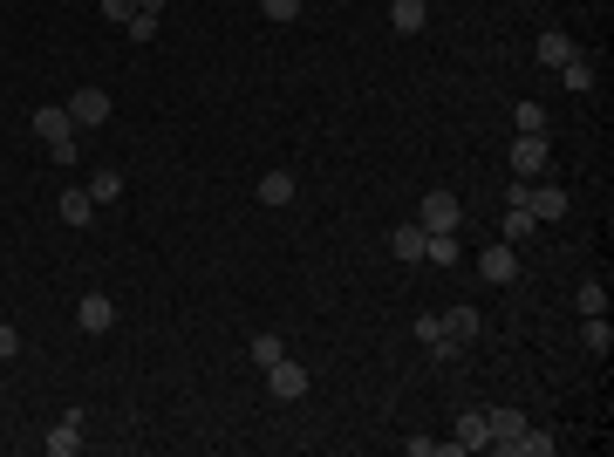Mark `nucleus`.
<instances>
[{
	"label": "nucleus",
	"mask_w": 614,
	"mask_h": 457,
	"mask_svg": "<svg viewBox=\"0 0 614 457\" xmlns=\"http://www.w3.org/2000/svg\"><path fill=\"white\" fill-rule=\"evenodd\" d=\"M89 198H96V205H116V198H123V171H110V164H103V171H89Z\"/></svg>",
	"instance_id": "4be33fe9"
},
{
	"label": "nucleus",
	"mask_w": 614,
	"mask_h": 457,
	"mask_svg": "<svg viewBox=\"0 0 614 457\" xmlns=\"http://www.w3.org/2000/svg\"><path fill=\"white\" fill-rule=\"evenodd\" d=\"M478 273H485L492 287H512V280H519V246H505V239H492V246L478 253Z\"/></svg>",
	"instance_id": "20e7f679"
},
{
	"label": "nucleus",
	"mask_w": 614,
	"mask_h": 457,
	"mask_svg": "<svg viewBox=\"0 0 614 457\" xmlns=\"http://www.w3.org/2000/svg\"><path fill=\"white\" fill-rule=\"evenodd\" d=\"M560 82H567V89H574V96H587V89H594V62H560Z\"/></svg>",
	"instance_id": "a878e982"
},
{
	"label": "nucleus",
	"mask_w": 614,
	"mask_h": 457,
	"mask_svg": "<svg viewBox=\"0 0 614 457\" xmlns=\"http://www.w3.org/2000/svg\"><path fill=\"white\" fill-rule=\"evenodd\" d=\"M123 35H130V41H157V14H130Z\"/></svg>",
	"instance_id": "cd10ccee"
},
{
	"label": "nucleus",
	"mask_w": 614,
	"mask_h": 457,
	"mask_svg": "<svg viewBox=\"0 0 614 457\" xmlns=\"http://www.w3.org/2000/svg\"><path fill=\"white\" fill-rule=\"evenodd\" d=\"M574 307H580V314H608V280H580Z\"/></svg>",
	"instance_id": "393cba45"
},
{
	"label": "nucleus",
	"mask_w": 614,
	"mask_h": 457,
	"mask_svg": "<svg viewBox=\"0 0 614 457\" xmlns=\"http://www.w3.org/2000/svg\"><path fill=\"white\" fill-rule=\"evenodd\" d=\"M580 348H587V355H608V348H614L608 314H580Z\"/></svg>",
	"instance_id": "aec40b11"
},
{
	"label": "nucleus",
	"mask_w": 614,
	"mask_h": 457,
	"mask_svg": "<svg viewBox=\"0 0 614 457\" xmlns=\"http://www.w3.org/2000/svg\"><path fill=\"white\" fill-rule=\"evenodd\" d=\"M280 355H287V342H280V335H253V362H260V369H273Z\"/></svg>",
	"instance_id": "bb28decb"
},
{
	"label": "nucleus",
	"mask_w": 614,
	"mask_h": 457,
	"mask_svg": "<svg viewBox=\"0 0 614 457\" xmlns=\"http://www.w3.org/2000/svg\"><path fill=\"white\" fill-rule=\"evenodd\" d=\"M41 451H48V457H76L82 451V410H69V417L55 423V430L41 437Z\"/></svg>",
	"instance_id": "1a4fd4ad"
},
{
	"label": "nucleus",
	"mask_w": 614,
	"mask_h": 457,
	"mask_svg": "<svg viewBox=\"0 0 614 457\" xmlns=\"http://www.w3.org/2000/svg\"><path fill=\"white\" fill-rule=\"evenodd\" d=\"M48 151H55V164H76V157H82V137H62V144H48Z\"/></svg>",
	"instance_id": "2f4dec72"
},
{
	"label": "nucleus",
	"mask_w": 614,
	"mask_h": 457,
	"mask_svg": "<svg viewBox=\"0 0 614 457\" xmlns=\"http://www.w3.org/2000/svg\"><path fill=\"white\" fill-rule=\"evenodd\" d=\"M567 205H574V198H567V185H546V178H533V185H526V212H533L539 226H560V219H567Z\"/></svg>",
	"instance_id": "f03ea898"
},
{
	"label": "nucleus",
	"mask_w": 614,
	"mask_h": 457,
	"mask_svg": "<svg viewBox=\"0 0 614 457\" xmlns=\"http://www.w3.org/2000/svg\"><path fill=\"white\" fill-rule=\"evenodd\" d=\"M14 355H21V328H7V321H0V362H14Z\"/></svg>",
	"instance_id": "7c9ffc66"
},
{
	"label": "nucleus",
	"mask_w": 614,
	"mask_h": 457,
	"mask_svg": "<svg viewBox=\"0 0 614 457\" xmlns=\"http://www.w3.org/2000/svg\"><path fill=\"white\" fill-rule=\"evenodd\" d=\"M35 137H41V144H62V137H82V130L69 123L62 103H48V110H35Z\"/></svg>",
	"instance_id": "f8f14e48"
},
{
	"label": "nucleus",
	"mask_w": 614,
	"mask_h": 457,
	"mask_svg": "<svg viewBox=\"0 0 614 457\" xmlns=\"http://www.w3.org/2000/svg\"><path fill=\"white\" fill-rule=\"evenodd\" d=\"M260 14H267V21H294V14H301V0H260Z\"/></svg>",
	"instance_id": "c85d7f7f"
},
{
	"label": "nucleus",
	"mask_w": 614,
	"mask_h": 457,
	"mask_svg": "<svg viewBox=\"0 0 614 457\" xmlns=\"http://www.w3.org/2000/svg\"><path fill=\"white\" fill-rule=\"evenodd\" d=\"M485 430H492V451H499L505 437H519V430H526V410H512V403H499V410H485Z\"/></svg>",
	"instance_id": "f3484780"
},
{
	"label": "nucleus",
	"mask_w": 614,
	"mask_h": 457,
	"mask_svg": "<svg viewBox=\"0 0 614 457\" xmlns=\"http://www.w3.org/2000/svg\"><path fill=\"white\" fill-rule=\"evenodd\" d=\"M137 14H157V21H164V0H137Z\"/></svg>",
	"instance_id": "473e14b6"
},
{
	"label": "nucleus",
	"mask_w": 614,
	"mask_h": 457,
	"mask_svg": "<svg viewBox=\"0 0 614 457\" xmlns=\"http://www.w3.org/2000/svg\"><path fill=\"white\" fill-rule=\"evenodd\" d=\"M76 328H82V335H110V328H116V301H110V294H82V301H76Z\"/></svg>",
	"instance_id": "423d86ee"
},
{
	"label": "nucleus",
	"mask_w": 614,
	"mask_h": 457,
	"mask_svg": "<svg viewBox=\"0 0 614 457\" xmlns=\"http://www.w3.org/2000/svg\"><path fill=\"white\" fill-rule=\"evenodd\" d=\"M512 123H519V137H553V123H546V103H519V110H512Z\"/></svg>",
	"instance_id": "b1692460"
},
{
	"label": "nucleus",
	"mask_w": 614,
	"mask_h": 457,
	"mask_svg": "<svg viewBox=\"0 0 614 457\" xmlns=\"http://www.w3.org/2000/svg\"><path fill=\"white\" fill-rule=\"evenodd\" d=\"M130 14H137V0H103V21H116V28H123Z\"/></svg>",
	"instance_id": "c756f323"
},
{
	"label": "nucleus",
	"mask_w": 614,
	"mask_h": 457,
	"mask_svg": "<svg viewBox=\"0 0 614 457\" xmlns=\"http://www.w3.org/2000/svg\"><path fill=\"white\" fill-rule=\"evenodd\" d=\"M417 342L430 348V355H437V362H458V342H451V335H444V321H437V314H423V321H417Z\"/></svg>",
	"instance_id": "4468645a"
},
{
	"label": "nucleus",
	"mask_w": 614,
	"mask_h": 457,
	"mask_svg": "<svg viewBox=\"0 0 614 457\" xmlns=\"http://www.w3.org/2000/svg\"><path fill=\"white\" fill-rule=\"evenodd\" d=\"M389 21H396V35H417L423 21H430V7L423 0H389Z\"/></svg>",
	"instance_id": "5701e85b"
},
{
	"label": "nucleus",
	"mask_w": 614,
	"mask_h": 457,
	"mask_svg": "<svg viewBox=\"0 0 614 457\" xmlns=\"http://www.w3.org/2000/svg\"><path fill=\"white\" fill-rule=\"evenodd\" d=\"M294 171H267V178H260V205H273V212H280V205H294Z\"/></svg>",
	"instance_id": "412c9836"
},
{
	"label": "nucleus",
	"mask_w": 614,
	"mask_h": 457,
	"mask_svg": "<svg viewBox=\"0 0 614 457\" xmlns=\"http://www.w3.org/2000/svg\"><path fill=\"white\" fill-rule=\"evenodd\" d=\"M417 226H423V232H458V226H464V205H458V191H423V205H417Z\"/></svg>",
	"instance_id": "f257e3e1"
},
{
	"label": "nucleus",
	"mask_w": 614,
	"mask_h": 457,
	"mask_svg": "<svg viewBox=\"0 0 614 457\" xmlns=\"http://www.w3.org/2000/svg\"><path fill=\"white\" fill-rule=\"evenodd\" d=\"M62 110H69L76 130H103V123H110V89H76Z\"/></svg>",
	"instance_id": "7ed1b4c3"
},
{
	"label": "nucleus",
	"mask_w": 614,
	"mask_h": 457,
	"mask_svg": "<svg viewBox=\"0 0 614 457\" xmlns=\"http://www.w3.org/2000/svg\"><path fill=\"white\" fill-rule=\"evenodd\" d=\"M451 444L458 451H492V430H485V410H464L458 430H451Z\"/></svg>",
	"instance_id": "9b49d317"
},
{
	"label": "nucleus",
	"mask_w": 614,
	"mask_h": 457,
	"mask_svg": "<svg viewBox=\"0 0 614 457\" xmlns=\"http://www.w3.org/2000/svg\"><path fill=\"white\" fill-rule=\"evenodd\" d=\"M267 389H273V403H301V396H307V369L280 355V362L267 369Z\"/></svg>",
	"instance_id": "39448f33"
},
{
	"label": "nucleus",
	"mask_w": 614,
	"mask_h": 457,
	"mask_svg": "<svg viewBox=\"0 0 614 457\" xmlns=\"http://www.w3.org/2000/svg\"><path fill=\"white\" fill-rule=\"evenodd\" d=\"M437 321H444V335H451V342H478V328H485V321H478V307H451V314H437Z\"/></svg>",
	"instance_id": "6ab92c4d"
},
{
	"label": "nucleus",
	"mask_w": 614,
	"mask_h": 457,
	"mask_svg": "<svg viewBox=\"0 0 614 457\" xmlns=\"http://www.w3.org/2000/svg\"><path fill=\"white\" fill-rule=\"evenodd\" d=\"M512 178H526V185L546 178V137H519L512 144Z\"/></svg>",
	"instance_id": "6e6552de"
},
{
	"label": "nucleus",
	"mask_w": 614,
	"mask_h": 457,
	"mask_svg": "<svg viewBox=\"0 0 614 457\" xmlns=\"http://www.w3.org/2000/svg\"><path fill=\"white\" fill-rule=\"evenodd\" d=\"M55 219H62V226H96V198H89V191H82V185H69V191H62V198H55Z\"/></svg>",
	"instance_id": "0eeeda50"
},
{
	"label": "nucleus",
	"mask_w": 614,
	"mask_h": 457,
	"mask_svg": "<svg viewBox=\"0 0 614 457\" xmlns=\"http://www.w3.org/2000/svg\"><path fill=\"white\" fill-rule=\"evenodd\" d=\"M580 48H574V35H567V28H546V35H539V62H546V69H560V62H574Z\"/></svg>",
	"instance_id": "a211bd4d"
},
{
	"label": "nucleus",
	"mask_w": 614,
	"mask_h": 457,
	"mask_svg": "<svg viewBox=\"0 0 614 457\" xmlns=\"http://www.w3.org/2000/svg\"><path fill=\"white\" fill-rule=\"evenodd\" d=\"M423 260H430L437 273H444V267H458V260H464L458 232H430V239H423Z\"/></svg>",
	"instance_id": "2eb2a0df"
},
{
	"label": "nucleus",
	"mask_w": 614,
	"mask_h": 457,
	"mask_svg": "<svg viewBox=\"0 0 614 457\" xmlns=\"http://www.w3.org/2000/svg\"><path fill=\"white\" fill-rule=\"evenodd\" d=\"M423 239H430V232H423L417 219H403V226L389 232V253H396L403 267H417V260H423Z\"/></svg>",
	"instance_id": "9d476101"
},
{
	"label": "nucleus",
	"mask_w": 614,
	"mask_h": 457,
	"mask_svg": "<svg viewBox=\"0 0 614 457\" xmlns=\"http://www.w3.org/2000/svg\"><path fill=\"white\" fill-rule=\"evenodd\" d=\"M533 232H539V219L526 212V205H505V219H499V239H505V246H526Z\"/></svg>",
	"instance_id": "dca6fc26"
},
{
	"label": "nucleus",
	"mask_w": 614,
	"mask_h": 457,
	"mask_svg": "<svg viewBox=\"0 0 614 457\" xmlns=\"http://www.w3.org/2000/svg\"><path fill=\"white\" fill-rule=\"evenodd\" d=\"M499 451L505 457H553V430H533V423H526L519 437H505Z\"/></svg>",
	"instance_id": "ddd939ff"
}]
</instances>
